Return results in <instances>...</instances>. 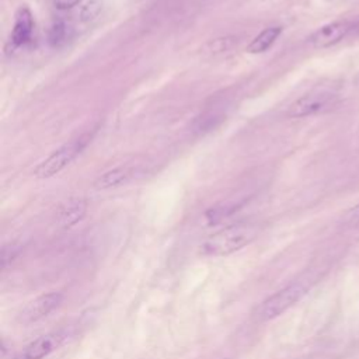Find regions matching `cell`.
<instances>
[{
  "label": "cell",
  "instance_id": "6da1fadb",
  "mask_svg": "<svg viewBox=\"0 0 359 359\" xmlns=\"http://www.w3.org/2000/svg\"><path fill=\"white\" fill-rule=\"evenodd\" d=\"M259 234V226L257 223H236L227 226L210 237H208L201 244V254L206 257H223L233 254L251 241H254Z\"/></svg>",
  "mask_w": 359,
  "mask_h": 359
},
{
  "label": "cell",
  "instance_id": "7a4b0ae2",
  "mask_svg": "<svg viewBox=\"0 0 359 359\" xmlns=\"http://www.w3.org/2000/svg\"><path fill=\"white\" fill-rule=\"evenodd\" d=\"M309 290V285L303 280H296L283 289L278 290L275 294L264 300L255 310V318L258 321L272 320L287 309H290L294 303H297Z\"/></svg>",
  "mask_w": 359,
  "mask_h": 359
},
{
  "label": "cell",
  "instance_id": "3957f363",
  "mask_svg": "<svg viewBox=\"0 0 359 359\" xmlns=\"http://www.w3.org/2000/svg\"><path fill=\"white\" fill-rule=\"evenodd\" d=\"M88 140H90V135H81L77 139L60 146L35 167L34 177L43 180V178H50L59 174L66 165H69L80 154V151L86 147Z\"/></svg>",
  "mask_w": 359,
  "mask_h": 359
},
{
  "label": "cell",
  "instance_id": "277c9868",
  "mask_svg": "<svg viewBox=\"0 0 359 359\" xmlns=\"http://www.w3.org/2000/svg\"><path fill=\"white\" fill-rule=\"evenodd\" d=\"M338 104V95L330 91L309 93L293 101L286 111L289 118H304L327 112Z\"/></svg>",
  "mask_w": 359,
  "mask_h": 359
},
{
  "label": "cell",
  "instance_id": "5b68a950",
  "mask_svg": "<svg viewBox=\"0 0 359 359\" xmlns=\"http://www.w3.org/2000/svg\"><path fill=\"white\" fill-rule=\"evenodd\" d=\"M349 32H352L351 21H346V20L332 21L316 29L307 38V42L316 49H325L341 42Z\"/></svg>",
  "mask_w": 359,
  "mask_h": 359
},
{
  "label": "cell",
  "instance_id": "8992f818",
  "mask_svg": "<svg viewBox=\"0 0 359 359\" xmlns=\"http://www.w3.org/2000/svg\"><path fill=\"white\" fill-rule=\"evenodd\" d=\"M63 296L59 292H50L42 296H38L36 299L31 300L18 314V321L21 324H31L35 321H39L45 316H48L53 309H56Z\"/></svg>",
  "mask_w": 359,
  "mask_h": 359
},
{
  "label": "cell",
  "instance_id": "52a82bcc",
  "mask_svg": "<svg viewBox=\"0 0 359 359\" xmlns=\"http://www.w3.org/2000/svg\"><path fill=\"white\" fill-rule=\"evenodd\" d=\"M66 339V331H56L46 335H41L39 338L34 339L31 344L27 345L21 355V359H43L45 356L56 351L59 346H62Z\"/></svg>",
  "mask_w": 359,
  "mask_h": 359
},
{
  "label": "cell",
  "instance_id": "ba28073f",
  "mask_svg": "<svg viewBox=\"0 0 359 359\" xmlns=\"http://www.w3.org/2000/svg\"><path fill=\"white\" fill-rule=\"evenodd\" d=\"M34 32V18L27 7H20L15 13L13 29L10 34V45L13 49L21 48L31 41Z\"/></svg>",
  "mask_w": 359,
  "mask_h": 359
},
{
  "label": "cell",
  "instance_id": "9c48e42d",
  "mask_svg": "<svg viewBox=\"0 0 359 359\" xmlns=\"http://www.w3.org/2000/svg\"><path fill=\"white\" fill-rule=\"evenodd\" d=\"M86 213L87 202L83 198H70L57 210V224L62 229H70L81 222Z\"/></svg>",
  "mask_w": 359,
  "mask_h": 359
},
{
  "label": "cell",
  "instance_id": "30bf717a",
  "mask_svg": "<svg viewBox=\"0 0 359 359\" xmlns=\"http://www.w3.org/2000/svg\"><path fill=\"white\" fill-rule=\"evenodd\" d=\"M282 34V27L279 25H273V27H268L264 31H261L245 48V50L248 53H262L266 52L279 38V35Z\"/></svg>",
  "mask_w": 359,
  "mask_h": 359
},
{
  "label": "cell",
  "instance_id": "8fae6325",
  "mask_svg": "<svg viewBox=\"0 0 359 359\" xmlns=\"http://www.w3.org/2000/svg\"><path fill=\"white\" fill-rule=\"evenodd\" d=\"M130 170L126 167H116L112 170L105 171L102 175L98 177L95 181V188L98 189H108L114 187H119L125 184L130 177Z\"/></svg>",
  "mask_w": 359,
  "mask_h": 359
},
{
  "label": "cell",
  "instance_id": "7c38bea8",
  "mask_svg": "<svg viewBox=\"0 0 359 359\" xmlns=\"http://www.w3.org/2000/svg\"><path fill=\"white\" fill-rule=\"evenodd\" d=\"M70 35H72V27L66 21L57 20V21H53L48 29V42L50 43V46L59 48L67 42Z\"/></svg>",
  "mask_w": 359,
  "mask_h": 359
},
{
  "label": "cell",
  "instance_id": "4fadbf2b",
  "mask_svg": "<svg viewBox=\"0 0 359 359\" xmlns=\"http://www.w3.org/2000/svg\"><path fill=\"white\" fill-rule=\"evenodd\" d=\"M236 43H237L236 36H231V35L219 36V38L208 41L202 46V53H205L208 56H216V55H220V53H224V52L230 50Z\"/></svg>",
  "mask_w": 359,
  "mask_h": 359
},
{
  "label": "cell",
  "instance_id": "5bb4252c",
  "mask_svg": "<svg viewBox=\"0 0 359 359\" xmlns=\"http://www.w3.org/2000/svg\"><path fill=\"white\" fill-rule=\"evenodd\" d=\"M101 10V1L100 0H90L83 8H81V13H80V17L83 21H90L93 18H95L98 15Z\"/></svg>",
  "mask_w": 359,
  "mask_h": 359
},
{
  "label": "cell",
  "instance_id": "9a60e30c",
  "mask_svg": "<svg viewBox=\"0 0 359 359\" xmlns=\"http://www.w3.org/2000/svg\"><path fill=\"white\" fill-rule=\"evenodd\" d=\"M345 223L348 224V227H352V229H359V203L352 206L346 213H345V217H344Z\"/></svg>",
  "mask_w": 359,
  "mask_h": 359
},
{
  "label": "cell",
  "instance_id": "2e32d148",
  "mask_svg": "<svg viewBox=\"0 0 359 359\" xmlns=\"http://www.w3.org/2000/svg\"><path fill=\"white\" fill-rule=\"evenodd\" d=\"M18 254V248L14 245H4L1 251V268L6 269L8 262L13 261Z\"/></svg>",
  "mask_w": 359,
  "mask_h": 359
},
{
  "label": "cell",
  "instance_id": "e0dca14e",
  "mask_svg": "<svg viewBox=\"0 0 359 359\" xmlns=\"http://www.w3.org/2000/svg\"><path fill=\"white\" fill-rule=\"evenodd\" d=\"M81 0H53V4L57 10H69L77 6Z\"/></svg>",
  "mask_w": 359,
  "mask_h": 359
},
{
  "label": "cell",
  "instance_id": "ac0fdd59",
  "mask_svg": "<svg viewBox=\"0 0 359 359\" xmlns=\"http://www.w3.org/2000/svg\"><path fill=\"white\" fill-rule=\"evenodd\" d=\"M352 32L359 34V18L355 22H352Z\"/></svg>",
  "mask_w": 359,
  "mask_h": 359
},
{
  "label": "cell",
  "instance_id": "d6986e66",
  "mask_svg": "<svg viewBox=\"0 0 359 359\" xmlns=\"http://www.w3.org/2000/svg\"><path fill=\"white\" fill-rule=\"evenodd\" d=\"M353 80H355V84H358V86H359V70L356 72V74H355V79H353Z\"/></svg>",
  "mask_w": 359,
  "mask_h": 359
}]
</instances>
